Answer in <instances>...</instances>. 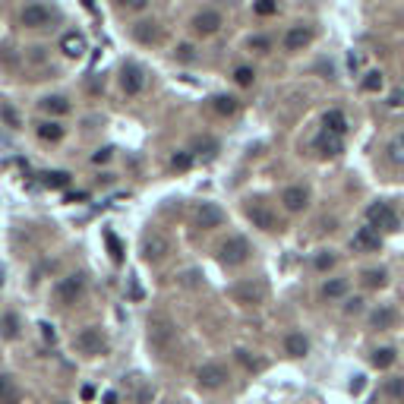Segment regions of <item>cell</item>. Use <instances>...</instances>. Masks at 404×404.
<instances>
[{
	"mask_svg": "<svg viewBox=\"0 0 404 404\" xmlns=\"http://www.w3.org/2000/svg\"><path fill=\"white\" fill-rule=\"evenodd\" d=\"M149 345L158 357H171L177 345V325L168 313H152L149 316Z\"/></svg>",
	"mask_w": 404,
	"mask_h": 404,
	"instance_id": "obj_1",
	"label": "cell"
},
{
	"mask_svg": "<svg viewBox=\"0 0 404 404\" xmlns=\"http://www.w3.org/2000/svg\"><path fill=\"white\" fill-rule=\"evenodd\" d=\"M73 347L79 354H85V357H98V354L108 351V338L98 325H85V329H79L73 335Z\"/></svg>",
	"mask_w": 404,
	"mask_h": 404,
	"instance_id": "obj_2",
	"label": "cell"
},
{
	"mask_svg": "<svg viewBox=\"0 0 404 404\" xmlns=\"http://www.w3.org/2000/svg\"><path fill=\"white\" fill-rule=\"evenodd\" d=\"M85 294V275L83 272H70L67 278H60L57 287H54V300H57L60 307H70L76 300Z\"/></svg>",
	"mask_w": 404,
	"mask_h": 404,
	"instance_id": "obj_3",
	"label": "cell"
},
{
	"mask_svg": "<svg viewBox=\"0 0 404 404\" xmlns=\"http://www.w3.org/2000/svg\"><path fill=\"white\" fill-rule=\"evenodd\" d=\"M228 379H231V373H228V367L218 363V360L199 367V373H196V385L205 392H215V389H221V385H228Z\"/></svg>",
	"mask_w": 404,
	"mask_h": 404,
	"instance_id": "obj_4",
	"label": "cell"
},
{
	"mask_svg": "<svg viewBox=\"0 0 404 404\" xmlns=\"http://www.w3.org/2000/svg\"><path fill=\"white\" fill-rule=\"evenodd\" d=\"M367 225L373 228V231H398V215L392 212L389 202H373L367 209Z\"/></svg>",
	"mask_w": 404,
	"mask_h": 404,
	"instance_id": "obj_5",
	"label": "cell"
},
{
	"mask_svg": "<svg viewBox=\"0 0 404 404\" xmlns=\"http://www.w3.org/2000/svg\"><path fill=\"white\" fill-rule=\"evenodd\" d=\"M250 243L247 237H228L225 243H221V250H218V259L225 262V265H243V262L250 259Z\"/></svg>",
	"mask_w": 404,
	"mask_h": 404,
	"instance_id": "obj_6",
	"label": "cell"
},
{
	"mask_svg": "<svg viewBox=\"0 0 404 404\" xmlns=\"http://www.w3.org/2000/svg\"><path fill=\"white\" fill-rule=\"evenodd\" d=\"M247 218L256 228H262V231H278L281 228L278 225V215L262 199H247Z\"/></svg>",
	"mask_w": 404,
	"mask_h": 404,
	"instance_id": "obj_7",
	"label": "cell"
},
{
	"mask_svg": "<svg viewBox=\"0 0 404 404\" xmlns=\"http://www.w3.org/2000/svg\"><path fill=\"white\" fill-rule=\"evenodd\" d=\"M54 19H57V13H54L51 7H45V3H29V7H23V13H19V23H23L26 29H45Z\"/></svg>",
	"mask_w": 404,
	"mask_h": 404,
	"instance_id": "obj_8",
	"label": "cell"
},
{
	"mask_svg": "<svg viewBox=\"0 0 404 404\" xmlns=\"http://www.w3.org/2000/svg\"><path fill=\"white\" fill-rule=\"evenodd\" d=\"M193 32L196 35H202V38H209V35H215L221 26H225V16L218 13V10H212V7H205V10H199V13L193 16Z\"/></svg>",
	"mask_w": 404,
	"mask_h": 404,
	"instance_id": "obj_9",
	"label": "cell"
},
{
	"mask_svg": "<svg viewBox=\"0 0 404 404\" xmlns=\"http://www.w3.org/2000/svg\"><path fill=\"white\" fill-rule=\"evenodd\" d=\"M120 89L127 92V95H139V92L145 89V70L139 67V63H123L120 67Z\"/></svg>",
	"mask_w": 404,
	"mask_h": 404,
	"instance_id": "obj_10",
	"label": "cell"
},
{
	"mask_svg": "<svg viewBox=\"0 0 404 404\" xmlns=\"http://www.w3.org/2000/svg\"><path fill=\"white\" fill-rule=\"evenodd\" d=\"M231 297L237 300V303H243V307H253V303H262L265 300V285L262 281H240V285L231 287Z\"/></svg>",
	"mask_w": 404,
	"mask_h": 404,
	"instance_id": "obj_11",
	"label": "cell"
},
{
	"mask_svg": "<svg viewBox=\"0 0 404 404\" xmlns=\"http://www.w3.org/2000/svg\"><path fill=\"white\" fill-rule=\"evenodd\" d=\"M168 253H171V240H168L165 234L152 231V234H145L143 237V256L149 262H161Z\"/></svg>",
	"mask_w": 404,
	"mask_h": 404,
	"instance_id": "obj_12",
	"label": "cell"
},
{
	"mask_svg": "<svg viewBox=\"0 0 404 404\" xmlns=\"http://www.w3.org/2000/svg\"><path fill=\"white\" fill-rule=\"evenodd\" d=\"M196 225L205 228V231L221 228V225H225V212L218 209L215 202H199V205H196Z\"/></svg>",
	"mask_w": 404,
	"mask_h": 404,
	"instance_id": "obj_13",
	"label": "cell"
},
{
	"mask_svg": "<svg viewBox=\"0 0 404 404\" xmlns=\"http://www.w3.org/2000/svg\"><path fill=\"white\" fill-rule=\"evenodd\" d=\"M313 38H316V32L310 26H291L285 32V51H303V48L313 45Z\"/></svg>",
	"mask_w": 404,
	"mask_h": 404,
	"instance_id": "obj_14",
	"label": "cell"
},
{
	"mask_svg": "<svg viewBox=\"0 0 404 404\" xmlns=\"http://www.w3.org/2000/svg\"><path fill=\"white\" fill-rule=\"evenodd\" d=\"M133 38L139 45H158L161 41V23L158 19H139L133 26Z\"/></svg>",
	"mask_w": 404,
	"mask_h": 404,
	"instance_id": "obj_15",
	"label": "cell"
},
{
	"mask_svg": "<svg viewBox=\"0 0 404 404\" xmlns=\"http://www.w3.org/2000/svg\"><path fill=\"white\" fill-rule=\"evenodd\" d=\"M281 202H285L287 212H303L310 205V190L300 187V183H294V187H287L285 193H281Z\"/></svg>",
	"mask_w": 404,
	"mask_h": 404,
	"instance_id": "obj_16",
	"label": "cell"
},
{
	"mask_svg": "<svg viewBox=\"0 0 404 404\" xmlns=\"http://www.w3.org/2000/svg\"><path fill=\"white\" fill-rule=\"evenodd\" d=\"M60 51L67 54V57H83V54L89 51V41H85L83 32H63V38H60Z\"/></svg>",
	"mask_w": 404,
	"mask_h": 404,
	"instance_id": "obj_17",
	"label": "cell"
},
{
	"mask_svg": "<svg viewBox=\"0 0 404 404\" xmlns=\"http://www.w3.org/2000/svg\"><path fill=\"white\" fill-rule=\"evenodd\" d=\"M316 152H319V155H325V158H335V155H341V152H345V139L322 130V133L316 136Z\"/></svg>",
	"mask_w": 404,
	"mask_h": 404,
	"instance_id": "obj_18",
	"label": "cell"
},
{
	"mask_svg": "<svg viewBox=\"0 0 404 404\" xmlns=\"http://www.w3.org/2000/svg\"><path fill=\"white\" fill-rule=\"evenodd\" d=\"M322 130H325V133H332V136H345V130H347L345 111H341V108H332V111L322 114Z\"/></svg>",
	"mask_w": 404,
	"mask_h": 404,
	"instance_id": "obj_19",
	"label": "cell"
},
{
	"mask_svg": "<svg viewBox=\"0 0 404 404\" xmlns=\"http://www.w3.org/2000/svg\"><path fill=\"white\" fill-rule=\"evenodd\" d=\"M354 250H370V253H373V250H379L382 247V234L379 231H373V228H360L357 234H354Z\"/></svg>",
	"mask_w": 404,
	"mask_h": 404,
	"instance_id": "obj_20",
	"label": "cell"
},
{
	"mask_svg": "<svg viewBox=\"0 0 404 404\" xmlns=\"http://www.w3.org/2000/svg\"><path fill=\"white\" fill-rule=\"evenodd\" d=\"M347 291H351V285H347V278H325L319 287V294L325 300H341L347 297Z\"/></svg>",
	"mask_w": 404,
	"mask_h": 404,
	"instance_id": "obj_21",
	"label": "cell"
},
{
	"mask_svg": "<svg viewBox=\"0 0 404 404\" xmlns=\"http://www.w3.org/2000/svg\"><path fill=\"white\" fill-rule=\"evenodd\" d=\"M395 322H398V313L392 307H379V310H373V313H370V329H376V332L392 329Z\"/></svg>",
	"mask_w": 404,
	"mask_h": 404,
	"instance_id": "obj_22",
	"label": "cell"
},
{
	"mask_svg": "<svg viewBox=\"0 0 404 404\" xmlns=\"http://www.w3.org/2000/svg\"><path fill=\"white\" fill-rule=\"evenodd\" d=\"M38 108L45 114H51V117H63V114H70V101L63 95H45L41 101H38Z\"/></svg>",
	"mask_w": 404,
	"mask_h": 404,
	"instance_id": "obj_23",
	"label": "cell"
},
{
	"mask_svg": "<svg viewBox=\"0 0 404 404\" xmlns=\"http://www.w3.org/2000/svg\"><path fill=\"white\" fill-rule=\"evenodd\" d=\"M209 105H212V111H215L218 117H234V114L240 111V101L234 95H215Z\"/></svg>",
	"mask_w": 404,
	"mask_h": 404,
	"instance_id": "obj_24",
	"label": "cell"
},
{
	"mask_svg": "<svg viewBox=\"0 0 404 404\" xmlns=\"http://www.w3.org/2000/svg\"><path fill=\"white\" fill-rule=\"evenodd\" d=\"M285 351L291 354V357H307L310 354V341L303 332H291V335L285 338Z\"/></svg>",
	"mask_w": 404,
	"mask_h": 404,
	"instance_id": "obj_25",
	"label": "cell"
},
{
	"mask_svg": "<svg viewBox=\"0 0 404 404\" xmlns=\"http://www.w3.org/2000/svg\"><path fill=\"white\" fill-rule=\"evenodd\" d=\"M38 136H41L45 143H60V139H63V127H60L57 120H41V123H38Z\"/></svg>",
	"mask_w": 404,
	"mask_h": 404,
	"instance_id": "obj_26",
	"label": "cell"
},
{
	"mask_svg": "<svg viewBox=\"0 0 404 404\" xmlns=\"http://www.w3.org/2000/svg\"><path fill=\"white\" fill-rule=\"evenodd\" d=\"M360 278H363V287L379 291V287H385V281H389V272H385V269H367Z\"/></svg>",
	"mask_w": 404,
	"mask_h": 404,
	"instance_id": "obj_27",
	"label": "cell"
},
{
	"mask_svg": "<svg viewBox=\"0 0 404 404\" xmlns=\"http://www.w3.org/2000/svg\"><path fill=\"white\" fill-rule=\"evenodd\" d=\"M385 398H392V404H404V376H392L385 379Z\"/></svg>",
	"mask_w": 404,
	"mask_h": 404,
	"instance_id": "obj_28",
	"label": "cell"
},
{
	"mask_svg": "<svg viewBox=\"0 0 404 404\" xmlns=\"http://www.w3.org/2000/svg\"><path fill=\"white\" fill-rule=\"evenodd\" d=\"M19 329H23V325H19V316H16V313H3V316H0V335H3V338H10V341H13V338H19Z\"/></svg>",
	"mask_w": 404,
	"mask_h": 404,
	"instance_id": "obj_29",
	"label": "cell"
},
{
	"mask_svg": "<svg viewBox=\"0 0 404 404\" xmlns=\"http://www.w3.org/2000/svg\"><path fill=\"white\" fill-rule=\"evenodd\" d=\"M392 363H395V347H379V351L373 354V367L376 370H389Z\"/></svg>",
	"mask_w": 404,
	"mask_h": 404,
	"instance_id": "obj_30",
	"label": "cell"
},
{
	"mask_svg": "<svg viewBox=\"0 0 404 404\" xmlns=\"http://www.w3.org/2000/svg\"><path fill=\"white\" fill-rule=\"evenodd\" d=\"M45 187H51V190L70 187V174H67V171H48V174H45Z\"/></svg>",
	"mask_w": 404,
	"mask_h": 404,
	"instance_id": "obj_31",
	"label": "cell"
},
{
	"mask_svg": "<svg viewBox=\"0 0 404 404\" xmlns=\"http://www.w3.org/2000/svg\"><path fill=\"white\" fill-rule=\"evenodd\" d=\"M382 83H385V79H382V73H379V70H370V73L363 76V83H360V89H363V92H379V89H382Z\"/></svg>",
	"mask_w": 404,
	"mask_h": 404,
	"instance_id": "obj_32",
	"label": "cell"
},
{
	"mask_svg": "<svg viewBox=\"0 0 404 404\" xmlns=\"http://www.w3.org/2000/svg\"><path fill=\"white\" fill-rule=\"evenodd\" d=\"M171 168L174 171H190V168H193V155H190V152H174Z\"/></svg>",
	"mask_w": 404,
	"mask_h": 404,
	"instance_id": "obj_33",
	"label": "cell"
},
{
	"mask_svg": "<svg viewBox=\"0 0 404 404\" xmlns=\"http://www.w3.org/2000/svg\"><path fill=\"white\" fill-rule=\"evenodd\" d=\"M234 83H237V85H253L256 83V73L250 67H237V70H234Z\"/></svg>",
	"mask_w": 404,
	"mask_h": 404,
	"instance_id": "obj_34",
	"label": "cell"
},
{
	"mask_svg": "<svg viewBox=\"0 0 404 404\" xmlns=\"http://www.w3.org/2000/svg\"><path fill=\"white\" fill-rule=\"evenodd\" d=\"M0 117L7 120V127H13V130H19V127H23V120H19V114H16L10 105H0Z\"/></svg>",
	"mask_w": 404,
	"mask_h": 404,
	"instance_id": "obj_35",
	"label": "cell"
},
{
	"mask_svg": "<svg viewBox=\"0 0 404 404\" xmlns=\"http://www.w3.org/2000/svg\"><path fill=\"white\" fill-rule=\"evenodd\" d=\"M313 265H316L319 272H329L332 265H335V253H319V256L313 259Z\"/></svg>",
	"mask_w": 404,
	"mask_h": 404,
	"instance_id": "obj_36",
	"label": "cell"
},
{
	"mask_svg": "<svg viewBox=\"0 0 404 404\" xmlns=\"http://www.w3.org/2000/svg\"><path fill=\"white\" fill-rule=\"evenodd\" d=\"M155 401V389L152 385H139V392H136V404H152Z\"/></svg>",
	"mask_w": 404,
	"mask_h": 404,
	"instance_id": "obj_37",
	"label": "cell"
},
{
	"mask_svg": "<svg viewBox=\"0 0 404 404\" xmlns=\"http://www.w3.org/2000/svg\"><path fill=\"white\" fill-rule=\"evenodd\" d=\"M174 57L183 60V63H190V60H196V48L193 45H180L177 51H174Z\"/></svg>",
	"mask_w": 404,
	"mask_h": 404,
	"instance_id": "obj_38",
	"label": "cell"
},
{
	"mask_svg": "<svg viewBox=\"0 0 404 404\" xmlns=\"http://www.w3.org/2000/svg\"><path fill=\"white\" fill-rule=\"evenodd\" d=\"M272 48V41L269 38H262V35H256V38H250V51H259V54H265Z\"/></svg>",
	"mask_w": 404,
	"mask_h": 404,
	"instance_id": "obj_39",
	"label": "cell"
},
{
	"mask_svg": "<svg viewBox=\"0 0 404 404\" xmlns=\"http://www.w3.org/2000/svg\"><path fill=\"white\" fill-rule=\"evenodd\" d=\"M114 149H98L95 155H92V165H105V161H111Z\"/></svg>",
	"mask_w": 404,
	"mask_h": 404,
	"instance_id": "obj_40",
	"label": "cell"
},
{
	"mask_svg": "<svg viewBox=\"0 0 404 404\" xmlns=\"http://www.w3.org/2000/svg\"><path fill=\"white\" fill-rule=\"evenodd\" d=\"M389 108H404V89H395L389 95Z\"/></svg>",
	"mask_w": 404,
	"mask_h": 404,
	"instance_id": "obj_41",
	"label": "cell"
},
{
	"mask_svg": "<svg viewBox=\"0 0 404 404\" xmlns=\"http://www.w3.org/2000/svg\"><path fill=\"white\" fill-rule=\"evenodd\" d=\"M256 13L259 16H272V13H278V3H256Z\"/></svg>",
	"mask_w": 404,
	"mask_h": 404,
	"instance_id": "obj_42",
	"label": "cell"
},
{
	"mask_svg": "<svg viewBox=\"0 0 404 404\" xmlns=\"http://www.w3.org/2000/svg\"><path fill=\"white\" fill-rule=\"evenodd\" d=\"M360 310H363V297H351L347 300V307H345V313H360Z\"/></svg>",
	"mask_w": 404,
	"mask_h": 404,
	"instance_id": "obj_43",
	"label": "cell"
},
{
	"mask_svg": "<svg viewBox=\"0 0 404 404\" xmlns=\"http://www.w3.org/2000/svg\"><path fill=\"white\" fill-rule=\"evenodd\" d=\"M13 392V379L10 376H0V398H7Z\"/></svg>",
	"mask_w": 404,
	"mask_h": 404,
	"instance_id": "obj_44",
	"label": "cell"
},
{
	"mask_svg": "<svg viewBox=\"0 0 404 404\" xmlns=\"http://www.w3.org/2000/svg\"><path fill=\"white\" fill-rule=\"evenodd\" d=\"M108 243H111V256L120 262V243H117V237H114V234H108Z\"/></svg>",
	"mask_w": 404,
	"mask_h": 404,
	"instance_id": "obj_45",
	"label": "cell"
},
{
	"mask_svg": "<svg viewBox=\"0 0 404 404\" xmlns=\"http://www.w3.org/2000/svg\"><path fill=\"white\" fill-rule=\"evenodd\" d=\"M120 10H136V13H143L145 3H143V0H136V3H120Z\"/></svg>",
	"mask_w": 404,
	"mask_h": 404,
	"instance_id": "obj_46",
	"label": "cell"
},
{
	"mask_svg": "<svg viewBox=\"0 0 404 404\" xmlns=\"http://www.w3.org/2000/svg\"><path fill=\"white\" fill-rule=\"evenodd\" d=\"M105 404H117V392H105Z\"/></svg>",
	"mask_w": 404,
	"mask_h": 404,
	"instance_id": "obj_47",
	"label": "cell"
},
{
	"mask_svg": "<svg viewBox=\"0 0 404 404\" xmlns=\"http://www.w3.org/2000/svg\"><path fill=\"white\" fill-rule=\"evenodd\" d=\"M401 139H404V136H401Z\"/></svg>",
	"mask_w": 404,
	"mask_h": 404,
	"instance_id": "obj_48",
	"label": "cell"
}]
</instances>
